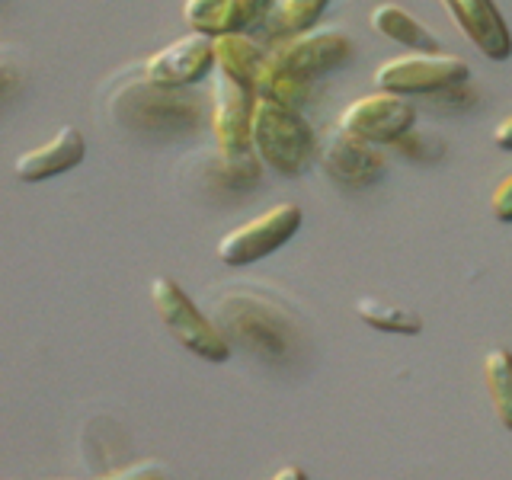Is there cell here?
Listing matches in <instances>:
<instances>
[{
  "label": "cell",
  "mask_w": 512,
  "mask_h": 480,
  "mask_svg": "<svg viewBox=\"0 0 512 480\" xmlns=\"http://www.w3.org/2000/svg\"><path fill=\"white\" fill-rule=\"evenodd\" d=\"M490 215L503 224H512V173H506L490 192Z\"/></svg>",
  "instance_id": "23"
},
{
  "label": "cell",
  "mask_w": 512,
  "mask_h": 480,
  "mask_svg": "<svg viewBox=\"0 0 512 480\" xmlns=\"http://www.w3.org/2000/svg\"><path fill=\"white\" fill-rule=\"evenodd\" d=\"M336 125H343L346 132L359 135L372 144H381V148H391L400 135H407L416 125V109L407 96L375 90V93H365L359 100L346 103Z\"/></svg>",
  "instance_id": "9"
},
{
  "label": "cell",
  "mask_w": 512,
  "mask_h": 480,
  "mask_svg": "<svg viewBox=\"0 0 512 480\" xmlns=\"http://www.w3.org/2000/svg\"><path fill=\"white\" fill-rule=\"evenodd\" d=\"M442 7L480 55L490 61H506L512 55V29L493 0H442Z\"/></svg>",
  "instance_id": "12"
},
{
  "label": "cell",
  "mask_w": 512,
  "mask_h": 480,
  "mask_svg": "<svg viewBox=\"0 0 512 480\" xmlns=\"http://www.w3.org/2000/svg\"><path fill=\"white\" fill-rule=\"evenodd\" d=\"M484 388L496 420L512 432V352L506 346H493L484 356Z\"/></svg>",
  "instance_id": "18"
},
{
  "label": "cell",
  "mask_w": 512,
  "mask_h": 480,
  "mask_svg": "<svg viewBox=\"0 0 512 480\" xmlns=\"http://www.w3.org/2000/svg\"><path fill=\"white\" fill-rule=\"evenodd\" d=\"M151 304L160 324L167 333L180 343L186 352L205 362H228L231 359V343L221 333V327L212 317L199 311V304L186 295V288L176 285L170 276H157L151 282Z\"/></svg>",
  "instance_id": "3"
},
{
  "label": "cell",
  "mask_w": 512,
  "mask_h": 480,
  "mask_svg": "<svg viewBox=\"0 0 512 480\" xmlns=\"http://www.w3.org/2000/svg\"><path fill=\"white\" fill-rule=\"evenodd\" d=\"M96 480H167V468L160 461H138V464H128V468L109 471Z\"/></svg>",
  "instance_id": "22"
},
{
  "label": "cell",
  "mask_w": 512,
  "mask_h": 480,
  "mask_svg": "<svg viewBox=\"0 0 512 480\" xmlns=\"http://www.w3.org/2000/svg\"><path fill=\"white\" fill-rule=\"evenodd\" d=\"M493 144L500 151H512V112L496 122V128H493Z\"/></svg>",
  "instance_id": "24"
},
{
  "label": "cell",
  "mask_w": 512,
  "mask_h": 480,
  "mask_svg": "<svg viewBox=\"0 0 512 480\" xmlns=\"http://www.w3.org/2000/svg\"><path fill=\"white\" fill-rule=\"evenodd\" d=\"M327 7H330V0H276V7H272V13L263 23L269 45L311 32Z\"/></svg>",
  "instance_id": "16"
},
{
  "label": "cell",
  "mask_w": 512,
  "mask_h": 480,
  "mask_svg": "<svg viewBox=\"0 0 512 480\" xmlns=\"http://www.w3.org/2000/svg\"><path fill=\"white\" fill-rule=\"evenodd\" d=\"M109 116L144 138H183L202 128L205 103L189 87H160L141 74L109 96Z\"/></svg>",
  "instance_id": "1"
},
{
  "label": "cell",
  "mask_w": 512,
  "mask_h": 480,
  "mask_svg": "<svg viewBox=\"0 0 512 480\" xmlns=\"http://www.w3.org/2000/svg\"><path fill=\"white\" fill-rule=\"evenodd\" d=\"M215 324L228 336V343L247 346L253 352H263V356L279 359L288 349V327H292V320L285 317L282 308L263 298L228 295L224 301H218Z\"/></svg>",
  "instance_id": "4"
},
{
  "label": "cell",
  "mask_w": 512,
  "mask_h": 480,
  "mask_svg": "<svg viewBox=\"0 0 512 480\" xmlns=\"http://www.w3.org/2000/svg\"><path fill=\"white\" fill-rule=\"evenodd\" d=\"M84 154H87L84 135H80L74 125H61L55 138H48L39 148L16 154L13 173H16V180H23V183H42L64 170H74L80 160H84Z\"/></svg>",
  "instance_id": "13"
},
{
  "label": "cell",
  "mask_w": 512,
  "mask_h": 480,
  "mask_svg": "<svg viewBox=\"0 0 512 480\" xmlns=\"http://www.w3.org/2000/svg\"><path fill=\"white\" fill-rule=\"evenodd\" d=\"M301 205L295 202H279L260 212L256 218L237 224L234 231H228L218 240V260L231 269L250 266L263 256L276 253L282 244L295 237V231L301 228Z\"/></svg>",
  "instance_id": "6"
},
{
  "label": "cell",
  "mask_w": 512,
  "mask_h": 480,
  "mask_svg": "<svg viewBox=\"0 0 512 480\" xmlns=\"http://www.w3.org/2000/svg\"><path fill=\"white\" fill-rule=\"evenodd\" d=\"M352 308H356L359 320H365L372 330L397 333V336H420L423 333V317L410 308H404V304H397V301L362 295V298H356Z\"/></svg>",
  "instance_id": "17"
},
{
  "label": "cell",
  "mask_w": 512,
  "mask_h": 480,
  "mask_svg": "<svg viewBox=\"0 0 512 480\" xmlns=\"http://www.w3.org/2000/svg\"><path fill=\"white\" fill-rule=\"evenodd\" d=\"M269 480H308V474H304V468H298V464H282Z\"/></svg>",
  "instance_id": "25"
},
{
  "label": "cell",
  "mask_w": 512,
  "mask_h": 480,
  "mask_svg": "<svg viewBox=\"0 0 512 480\" xmlns=\"http://www.w3.org/2000/svg\"><path fill=\"white\" fill-rule=\"evenodd\" d=\"M368 23H372L378 36L404 45L407 52H442L439 39L400 4H375L372 13H368Z\"/></svg>",
  "instance_id": "15"
},
{
  "label": "cell",
  "mask_w": 512,
  "mask_h": 480,
  "mask_svg": "<svg viewBox=\"0 0 512 480\" xmlns=\"http://www.w3.org/2000/svg\"><path fill=\"white\" fill-rule=\"evenodd\" d=\"M215 61L218 71H224L240 87L256 93V77H260L266 64V48L250 32H228V36L215 39Z\"/></svg>",
  "instance_id": "14"
},
{
  "label": "cell",
  "mask_w": 512,
  "mask_h": 480,
  "mask_svg": "<svg viewBox=\"0 0 512 480\" xmlns=\"http://www.w3.org/2000/svg\"><path fill=\"white\" fill-rule=\"evenodd\" d=\"M234 4V20H237V29L247 32L250 26H263L266 16L276 7V0H231Z\"/></svg>",
  "instance_id": "21"
},
{
  "label": "cell",
  "mask_w": 512,
  "mask_h": 480,
  "mask_svg": "<svg viewBox=\"0 0 512 480\" xmlns=\"http://www.w3.org/2000/svg\"><path fill=\"white\" fill-rule=\"evenodd\" d=\"M253 151L269 170L282 176H301L320 151L311 122L298 109L279 100L256 96L253 106Z\"/></svg>",
  "instance_id": "2"
},
{
  "label": "cell",
  "mask_w": 512,
  "mask_h": 480,
  "mask_svg": "<svg viewBox=\"0 0 512 480\" xmlns=\"http://www.w3.org/2000/svg\"><path fill=\"white\" fill-rule=\"evenodd\" d=\"M215 68V39L202 36V32H186V36L157 48L151 58H144L141 74L160 87H192L202 77H212Z\"/></svg>",
  "instance_id": "10"
},
{
  "label": "cell",
  "mask_w": 512,
  "mask_h": 480,
  "mask_svg": "<svg viewBox=\"0 0 512 480\" xmlns=\"http://www.w3.org/2000/svg\"><path fill=\"white\" fill-rule=\"evenodd\" d=\"M253 106L256 93L240 87L224 71L212 74V100H208V125L215 148L224 157H250L253 151Z\"/></svg>",
  "instance_id": "7"
},
{
  "label": "cell",
  "mask_w": 512,
  "mask_h": 480,
  "mask_svg": "<svg viewBox=\"0 0 512 480\" xmlns=\"http://www.w3.org/2000/svg\"><path fill=\"white\" fill-rule=\"evenodd\" d=\"M183 20L192 32H202L208 39L228 36V32H240L234 20V4L231 0H186L183 4Z\"/></svg>",
  "instance_id": "19"
},
{
  "label": "cell",
  "mask_w": 512,
  "mask_h": 480,
  "mask_svg": "<svg viewBox=\"0 0 512 480\" xmlns=\"http://www.w3.org/2000/svg\"><path fill=\"white\" fill-rule=\"evenodd\" d=\"M269 61L285 74L314 80L327 71H340L352 58V39L343 29H311L304 36L282 39L266 48Z\"/></svg>",
  "instance_id": "8"
},
{
  "label": "cell",
  "mask_w": 512,
  "mask_h": 480,
  "mask_svg": "<svg viewBox=\"0 0 512 480\" xmlns=\"http://www.w3.org/2000/svg\"><path fill=\"white\" fill-rule=\"evenodd\" d=\"M391 148L397 151V154H404V157H413V160H436L439 154H442V141L436 138V135H426V132H420V128H410L407 135H400Z\"/></svg>",
  "instance_id": "20"
},
{
  "label": "cell",
  "mask_w": 512,
  "mask_h": 480,
  "mask_svg": "<svg viewBox=\"0 0 512 480\" xmlns=\"http://www.w3.org/2000/svg\"><path fill=\"white\" fill-rule=\"evenodd\" d=\"M320 164L327 176L343 186H368L384 173V151L359 135L346 132L343 125H333L320 141Z\"/></svg>",
  "instance_id": "11"
},
{
  "label": "cell",
  "mask_w": 512,
  "mask_h": 480,
  "mask_svg": "<svg viewBox=\"0 0 512 480\" xmlns=\"http://www.w3.org/2000/svg\"><path fill=\"white\" fill-rule=\"evenodd\" d=\"M458 84H468V61L448 52H407L375 71V87L397 96H436Z\"/></svg>",
  "instance_id": "5"
}]
</instances>
